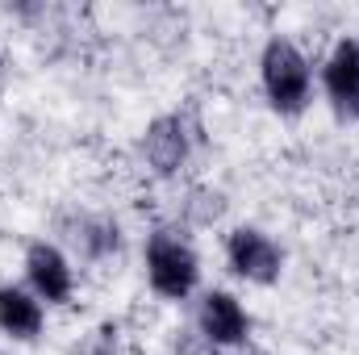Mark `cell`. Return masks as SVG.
<instances>
[{
	"mask_svg": "<svg viewBox=\"0 0 359 355\" xmlns=\"http://www.w3.org/2000/svg\"><path fill=\"white\" fill-rule=\"evenodd\" d=\"M264 88H268L271 105L280 113H301L305 109V100H309V63L292 42H284V38L268 42V51H264Z\"/></svg>",
	"mask_w": 359,
	"mask_h": 355,
	"instance_id": "obj_1",
	"label": "cell"
},
{
	"mask_svg": "<svg viewBox=\"0 0 359 355\" xmlns=\"http://www.w3.org/2000/svg\"><path fill=\"white\" fill-rule=\"evenodd\" d=\"M147 272H151V284H155V293L159 297H188L192 293V284H196V255L172 239L168 230L163 234H155L151 239V247H147Z\"/></svg>",
	"mask_w": 359,
	"mask_h": 355,
	"instance_id": "obj_2",
	"label": "cell"
},
{
	"mask_svg": "<svg viewBox=\"0 0 359 355\" xmlns=\"http://www.w3.org/2000/svg\"><path fill=\"white\" fill-rule=\"evenodd\" d=\"M226 251H230V267H234L238 276H247V280L271 284V280L280 276V251H276V243H271L268 234L251 230V226L234 230Z\"/></svg>",
	"mask_w": 359,
	"mask_h": 355,
	"instance_id": "obj_3",
	"label": "cell"
},
{
	"mask_svg": "<svg viewBox=\"0 0 359 355\" xmlns=\"http://www.w3.org/2000/svg\"><path fill=\"white\" fill-rule=\"evenodd\" d=\"M326 92L343 117H359V42L343 38L326 63Z\"/></svg>",
	"mask_w": 359,
	"mask_h": 355,
	"instance_id": "obj_4",
	"label": "cell"
},
{
	"mask_svg": "<svg viewBox=\"0 0 359 355\" xmlns=\"http://www.w3.org/2000/svg\"><path fill=\"white\" fill-rule=\"evenodd\" d=\"M201 335L213 347H230L247 339V314L230 293H209L201 305Z\"/></svg>",
	"mask_w": 359,
	"mask_h": 355,
	"instance_id": "obj_5",
	"label": "cell"
},
{
	"mask_svg": "<svg viewBox=\"0 0 359 355\" xmlns=\"http://www.w3.org/2000/svg\"><path fill=\"white\" fill-rule=\"evenodd\" d=\"M142 155H147V163H151L159 176H172L180 163H184V155H188L184 121H180V117H159V121H151V130H147V138H142Z\"/></svg>",
	"mask_w": 359,
	"mask_h": 355,
	"instance_id": "obj_6",
	"label": "cell"
},
{
	"mask_svg": "<svg viewBox=\"0 0 359 355\" xmlns=\"http://www.w3.org/2000/svg\"><path fill=\"white\" fill-rule=\"evenodd\" d=\"M25 272H29L38 297H46V301H67L72 297V267H67V260L55 247L34 243L29 255H25Z\"/></svg>",
	"mask_w": 359,
	"mask_h": 355,
	"instance_id": "obj_7",
	"label": "cell"
},
{
	"mask_svg": "<svg viewBox=\"0 0 359 355\" xmlns=\"http://www.w3.org/2000/svg\"><path fill=\"white\" fill-rule=\"evenodd\" d=\"M0 330L13 339H34L42 330V305L21 288H0Z\"/></svg>",
	"mask_w": 359,
	"mask_h": 355,
	"instance_id": "obj_8",
	"label": "cell"
}]
</instances>
